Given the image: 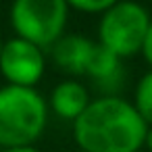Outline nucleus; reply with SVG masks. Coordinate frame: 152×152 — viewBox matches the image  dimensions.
<instances>
[{
    "instance_id": "11",
    "label": "nucleus",
    "mask_w": 152,
    "mask_h": 152,
    "mask_svg": "<svg viewBox=\"0 0 152 152\" xmlns=\"http://www.w3.org/2000/svg\"><path fill=\"white\" fill-rule=\"evenodd\" d=\"M142 56H144V61L150 65V69H152V21H150V27H148V31H146V38H144V44H142V52H140Z\"/></svg>"
},
{
    "instance_id": "2",
    "label": "nucleus",
    "mask_w": 152,
    "mask_h": 152,
    "mask_svg": "<svg viewBox=\"0 0 152 152\" xmlns=\"http://www.w3.org/2000/svg\"><path fill=\"white\" fill-rule=\"evenodd\" d=\"M46 98L29 86L0 88V148L34 146L48 123Z\"/></svg>"
},
{
    "instance_id": "14",
    "label": "nucleus",
    "mask_w": 152,
    "mask_h": 152,
    "mask_svg": "<svg viewBox=\"0 0 152 152\" xmlns=\"http://www.w3.org/2000/svg\"><path fill=\"white\" fill-rule=\"evenodd\" d=\"M2 46H4V42H2V38H0V56H2Z\"/></svg>"
},
{
    "instance_id": "8",
    "label": "nucleus",
    "mask_w": 152,
    "mask_h": 152,
    "mask_svg": "<svg viewBox=\"0 0 152 152\" xmlns=\"http://www.w3.org/2000/svg\"><path fill=\"white\" fill-rule=\"evenodd\" d=\"M86 75L92 77L100 88H117L123 81V58H119L98 42Z\"/></svg>"
},
{
    "instance_id": "3",
    "label": "nucleus",
    "mask_w": 152,
    "mask_h": 152,
    "mask_svg": "<svg viewBox=\"0 0 152 152\" xmlns=\"http://www.w3.org/2000/svg\"><path fill=\"white\" fill-rule=\"evenodd\" d=\"M150 21L152 17L144 4L135 0H119L100 13L98 42L119 58H131L142 52Z\"/></svg>"
},
{
    "instance_id": "1",
    "label": "nucleus",
    "mask_w": 152,
    "mask_h": 152,
    "mask_svg": "<svg viewBox=\"0 0 152 152\" xmlns=\"http://www.w3.org/2000/svg\"><path fill=\"white\" fill-rule=\"evenodd\" d=\"M148 123L131 100L117 94L92 98L73 121V140L86 152H142Z\"/></svg>"
},
{
    "instance_id": "15",
    "label": "nucleus",
    "mask_w": 152,
    "mask_h": 152,
    "mask_svg": "<svg viewBox=\"0 0 152 152\" xmlns=\"http://www.w3.org/2000/svg\"><path fill=\"white\" fill-rule=\"evenodd\" d=\"M73 152H86V150H81V148H77V150H73Z\"/></svg>"
},
{
    "instance_id": "13",
    "label": "nucleus",
    "mask_w": 152,
    "mask_h": 152,
    "mask_svg": "<svg viewBox=\"0 0 152 152\" xmlns=\"http://www.w3.org/2000/svg\"><path fill=\"white\" fill-rule=\"evenodd\" d=\"M144 150H146V152H152V125L148 127V133H146V142H144Z\"/></svg>"
},
{
    "instance_id": "9",
    "label": "nucleus",
    "mask_w": 152,
    "mask_h": 152,
    "mask_svg": "<svg viewBox=\"0 0 152 152\" xmlns=\"http://www.w3.org/2000/svg\"><path fill=\"white\" fill-rule=\"evenodd\" d=\"M131 102H133V106L137 108V113L142 115V119L150 127L152 125V69L146 71L140 77V81H137V86L133 90V100Z\"/></svg>"
},
{
    "instance_id": "4",
    "label": "nucleus",
    "mask_w": 152,
    "mask_h": 152,
    "mask_svg": "<svg viewBox=\"0 0 152 152\" xmlns=\"http://www.w3.org/2000/svg\"><path fill=\"white\" fill-rule=\"evenodd\" d=\"M69 9L67 0H13L11 25L19 38L50 48L65 36Z\"/></svg>"
},
{
    "instance_id": "12",
    "label": "nucleus",
    "mask_w": 152,
    "mask_h": 152,
    "mask_svg": "<svg viewBox=\"0 0 152 152\" xmlns=\"http://www.w3.org/2000/svg\"><path fill=\"white\" fill-rule=\"evenodd\" d=\"M0 152H42L36 146H23V148H0Z\"/></svg>"
},
{
    "instance_id": "7",
    "label": "nucleus",
    "mask_w": 152,
    "mask_h": 152,
    "mask_svg": "<svg viewBox=\"0 0 152 152\" xmlns=\"http://www.w3.org/2000/svg\"><path fill=\"white\" fill-rule=\"evenodd\" d=\"M92 102L90 98V92L88 88L77 81V79H63L58 81L52 92H50V98H48V108L58 117V119H65V121H75L86 108L88 104Z\"/></svg>"
},
{
    "instance_id": "5",
    "label": "nucleus",
    "mask_w": 152,
    "mask_h": 152,
    "mask_svg": "<svg viewBox=\"0 0 152 152\" xmlns=\"http://www.w3.org/2000/svg\"><path fill=\"white\" fill-rule=\"evenodd\" d=\"M46 71V54L38 44L15 36L4 42L0 56V73L13 86L34 88Z\"/></svg>"
},
{
    "instance_id": "6",
    "label": "nucleus",
    "mask_w": 152,
    "mask_h": 152,
    "mask_svg": "<svg viewBox=\"0 0 152 152\" xmlns=\"http://www.w3.org/2000/svg\"><path fill=\"white\" fill-rule=\"evenodd\" d=\"M96 44H98L96 40H90L83 34H65L50 46L52 63L61 71L73 75V77L86 75L92 54L96 50Z\"/></svg>"
},
{
    "instance_id": "10",
    "label": "nucleus",
    "mask_w": 152,
    "mask_h": 152,
    "mask_svg": "<svg viewBox=\"0 0 152 152\" xmlns=\"http://www.w3.org/2000/svg\"><path fill=\"white\" fill-rule=\"evenodd\" d=\"M69 7L79 11V13H88V15H100L106 9H110L119 0H67Z\"/></svg>"
}]
</instances>
